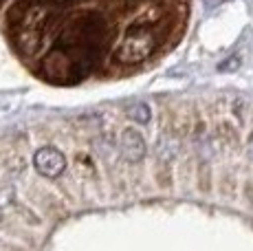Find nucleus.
Here are the masks:
<instances>
[{"mask_svg":"<svg viewBox=\"0 0 253 251\" xmlns=\"http://www.w3.org/2000/svg\"><path fill=\"white\" fill-rule=\"evenodd\" d=\"M33 170L44 178H60L66 170V157L55 146H42L33 152Z\"/></svg>","mask_w":253,"mask_h":251,"instance_id":"nucleus-1","label":"nucleus"},{"mask_svg":"<svg viewBox=\"0 0 253 251\" xmlns=\"http://www.w3.org/2000/svg\"><path fill=\"white\" fill-rule=\"evenodd\" d=\"M152 36L145 31L137 33V36H128L124 40V44L117 51V60L126 62V64H132V62H139L143 57H148V53L152 51Z\"/></svg>","mask_w":253,"mask_h":251,"instance_id":"nucleus-2","label":"nucleus"},{"mask_svg":"<svg viewBox=\"0 0 253 251\" xmlns=\"http://www.w3.org/2000/svg\"><path fill=\"white\" fill-rule=\"evenodd\" d=\"M119 150H121V157H124L128 163L143 161L145 141H143V137H141V132H137V130H132V128L124 130L119 137Z\"/></svg>","mask_w":253,"mask_h":251,"instance_id":"nucleus-3","label":"nucleus"},{"mask_svg":"<svg viewBox=\"0 0 253 251\" xmlns=\"http://www.w3.org/2000/svg\"><path fill=\"white\" fill-rule=\"evenodd\" d=\"M126 110H128V117L134 119L137 124H148L150 122V108L143 104V101H134V104H130Z\"/></svg>","mask_w":253,"mask_h":251,"instance_id":"nucleus-4","label":"nucleus"},{"mask_svg":"<svg viewBox=\"0 0 253 251\" xmlns=\"http://www.w3.org/2000/svg\"><path fill=\"white\" fill-rule=\"evenodd\" d=\"M247 152H249V159L253 161V137L249 139V146H247Z\"/></svg>","mask_w":253,"mask_h":251,"instance_id":"nucleus-5","label":"nucleus"}]
</instances>
